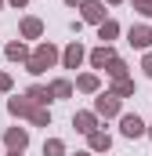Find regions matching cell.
<instances>
[{
  "label": "cell",
  "instance_id": "6da1fadb",
  "mask_svg": "<svg viewBox=\"0 0 152 156\" xmlns=\"http://www.w3.org/2000/svg\"><path fill=\"white\" fill-rule=\"evenodd\" d=\"M123 131H127V134H138V131H141V120H127V127H123Z\"/></svg>",
  "mask_w": 152,
  "mask_h": 156
}]
</instances>
